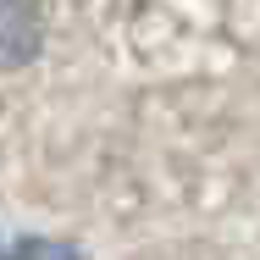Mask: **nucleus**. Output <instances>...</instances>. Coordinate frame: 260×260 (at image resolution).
<instances>
[{
    "instance_id": "f257e3e1",
    "label": "nucleus",
    "mask_w": 260,
    "mask_h": 260,
    "mask_svg": "<svg viewBox=\"0 0 260 260\" xmlns=\"http://www.w3.org/2000/svg\"><path fill=\"white\" fill-rule=\"evenodd\" d=\"M45 45V6L39 0H0V67H28Z\"/></svg>"
},
{
    "instance_id": "f03ea898",
    "label": "nucleus",
    "mask_w": 260,
    "mask_h": 260,
    "mask_svg": "<svg viewBox=\"0 0 260 260\" xmlns=\"http://www.w3.org/2000/svg\"><path fill=\"white\" fill-rule=\"evenodd\" d=\"M0 260H78V255L61 249V244H17L11 255H0Z\"/></svg>"
}]
</instances>
